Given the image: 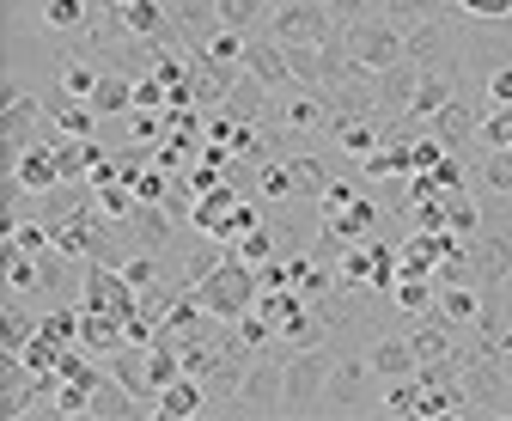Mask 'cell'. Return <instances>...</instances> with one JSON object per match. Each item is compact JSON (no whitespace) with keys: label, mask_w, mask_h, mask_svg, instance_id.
Here are the masks:
<instances>
[{"label":"cell","mask_w":512,"mask_h":421,"mask_svg":"<svg viewBox=\"0 0 512 421\" xmlns=\"http://www.w3.org/2000/svg\"><path fill=\"white\" fill-rule=\"evenodd\" d=\"M330 373H336V348H330V342L287 348V391H281V415H324Z\"/></svg>","instance_id":"cell-1"},{"label":"cell","mask_w":512,"mask_h":421,"mask_svg":"<svg viewBox=\"0 0 512 421\" xmlns=\"http://www.w3.org/2000/svg\"><path fill=\"white\" fill-rule=\"evenodd\" d=\"M196 299L208 306V318H226V324H232V318H244L256 299H263V275H256L244 257H232V251H226V257H220V269L196 281Z\"/></svg>","instance_id":"cell-2"},{"label":"cell","mask_w":512,"mask_h":421,"mask_svg":"<svg viewBox=\"0 0 512 421\" xmlns=\"http://www.w3.org/2000/svg\"><path fill=\"white\" fill-rule=\"evenodd\" d=\"M342 43H348V55L360 68H397V62H409V37H403V25L384 13V7H372V13H360V19H348L342 25Z\"/></svg>","instance_id":"cell-3"},{"label":"cell","mask_w":512,"mask_h":421,"mask_svg":"<svg viewBox=\"0 0 512 421\" xmlns=\"http://www.w3.org/2000/svg\"><path fill=\"white\" fill-rule=\"evenodd\" d=\"M281 391H287V354L263 348V354L244 367L238 397H232L220 415H281Z\"/></svg>","instance_id":"cell-4"},{"label":"cell","mask_w":512,"mask_h":421,"mask_svg":"<svg viewBox=\"0 0 512 421\" xmlns=\"http://www.w3.org/2000/svg\"><path fill=\"white\" fill-rule=\"evenodd\" d=\"M7 184H19L25 196H49V190L68 184V177H61V153H55V129L49 123H43L37 141H25L19 153H7Z\"/></svg>","instance_id":"cell-5"},{"label":"cell","mask_w":512,"mask_h":421,"mask_svg":"<svg viewBox=\"0 0 512 421\" xmlns=\"http://www.w3.org/2000/svg\"><path fill=\"white\" fill-rule=\"evenodd\" d=\"M269 37L275 43H330L342 37V19L330 13V0H281L269 13Z\"/></svg>","instance_id":"cell-6"},{"label":"cell","mask_w":512,"mask_h":421,"mask_svg":"<svg viewBox=\"0 0 512 421\" xmlns=\"http://www.w3.org/2000/svg\"><path fill=\"white\" fill-rule=\"evenodd\" d=\"M366 379H378L366 354H336V373H330L324 415H366V409H372V397H366Z\"/></svg>","instance_id":"cell-7"},{"label":"cell","mask_w":512,"mask_h":421,"mask_svg":"<svg viewBox=\"0 0 512 421\" xmlns=\"http://www.w3.org/2000/svg\"><path fill=\"white\" fill-rule=\"evenodd\" d=\"M330 147L342 153V159H372L378 147H384V123L378 116H366V110H336V123H330Z\"/></svg>","instance_id":"cell-8"},{"label":"cell","mask_w":512,"mask_h":421,"mask_svg":"<svg viewBox=\"0 0 512 421\" xmlns=\"http://www.w3.org/2000/svg\"><path fill=\"white\" fill-rule=\"evenodd\" d=\"M43 98L31 92V86H7V110H0V135H7V153H19L25 141H37L43 135Z\"/></svg>","instance_id":"cell-9"},{"label":"cell","mask_w":512,"mask_h":421,"mask_svg":"<svg viewBox=\"0 0 512 421\" xmlns=\"http://www.w3.org/2000/svg\"><path fill=\"white\" fill-rule=\"evenodd\" d=\"M238 68H244L250 80H263L269 92H293V86H299V80H293V68H287V49H281L275 37H250Z\"/></svg>","instance_id":"cell-10"},{"label":"cell","mask_w":512,"mask_h":421,"mask_svg":"<svg viewBox=\"0 0 512 421\" xmlns=\"http://www.w3.org/2000/svg\"><path fill=\"white\" fill-rule=\"evenodd\" d=\"M482 110H488V104H476L470 92H458L452 104H445V110L433 116V135H439L445 147H452V153H464V147L476 141V129H482Z\"/></svg>","instance_id":"cell-11"},{"label":"cell","mask_w":512,"mask_h":421,"mask_svg":"<svg viewBox=\"0 0 512 421\" xmlns=\"http://www.w3.org/2000/svg\"><path fill=\"white\" fill-rule=\"evenodd\" d=\"M366 360H372V373H378V379H409V373H421L409 330H384V336L366 348Z\"/></svg>","instance_id":"cell-12"},{"label":"cell","mask_w":512,"mask_h":421,"mask_svg":"<svg viewBox=\"0 0 512 421\" xmlns=\"http://www.w3.org/2000/svg\"><path fill=\"white\" fill-rule=\"evenodd\" d=\"M482 306H488V293H482L476 281H439V306H433V312L452 324V330H476Z\"/></svg>","instance_id":"cell-13"},{"label":"cell","mask_w":512,"mask_h":421,"mask_svg":"<svg viewBox=\"0 0 512 421\" xmlns=\"http://www.w3.org/2000/svg\"><path fill=\"white\" fill-rule=\"evenodd\" d=\"M208 403H214V397H208V385L183 373V379H171V385L159 391L153 415H159V421H196V415H208Z\"/></svg>","instance_id":"cell-14"},{"label":"cell","mask_w":512,"mask_h":421,"mask_svg":"<svg viewBox=\"0 0 512 421\" xmlns=\"http://www.w3.org/2000/svg\"><path fill=\"white\" fill-rule=\"evenodd\" d=\"M80 348H86V354H98V360H110L116 348H128L122 318H116V312H104V306H80Z\"/></svg>","instance_id":"cell-15"},{"label":"cell","mask_w":512,"mask_h":421,"mask_svg":"<svg viewBox=\"0 0 512 421\" xmlns=\"http://www.w3.org/2000/svg\"><path fill=\"white\" fill-rule=\"evenodd\" d=\"M324 226H330L336 238H348V245H360V238H372V232L384 226V202L360 190V202H354V208H342V214H324Z\"/></svg>","instance_id":"cell-16"},{"label":"cell","mask_w":512,"mask_h":421,"mask_svg":"<svg viewBox=\"0 0 512 421\" xmlns=\"http://www.w3.org/2000/svg\"><path fill=\"white\" fill-rule=\"evenodd\" d=\"M98 80H104V62H98V55L68 49V62H61V74H55V92H61V98H92Z\"/></svg>","instance_id":"cell-17"},{"label":"cell","mask_w":512,"mask_h":421,"mask_svg":"<svg viewBox=\"0 0 512 421\" xmlns=\"http://www.w3.org/2000/svg\"><path fill=\"white\" fill-rule=\"evenodd\" d=\"M415 80H421V62H415V55H409V62H397V68H384V74H378V110H384V116H409Z\"/></svg>","instance_id":"cell-18"},{"label":"cell","mask_w":512,"mask_h":421,"mask_svg":"<svg viewBox=\"0 0 512 421\" xmlns=\"http://www.w3.org/2000/svg\"><path fill=\"white\" fill-rule=\"evenodd\" d=\"M476 177H482V190H488L494 208H512V147H482Z\"/></svg>","instance_id":"cell-19"},{"label":"cell","mask_w":512,"mask_h":421,"mask_svg":"<svg viewBox=\"0 0 512 421\" xmlns=\"http://www.w3.org/2000/svg\"><path fill=\"white\" fill-rule=\"evenodd\" d=\"M7 251H25V257H49V220L43 214H7Z\"/></svg>","instance_id":"cell-20"},{"label":"cell","mask_w":512,"mask_h":421,"mask_svg":"<svg viewBox=\"0 0 512 421\" xmlns=\"http://www.w3.org/2000/svg\"><path fill=\"white\" fill-rule=\"evenodd\" d=\"M250 196H256V202H293V196H299V177H293V165H287V159H263V165H256V184H250Z\"/></svg>","instance_id":"cell-21"},{"label":"cell","mask_w":512,"mask_h":421,"mask_svg":"<svg viewBox=\"0 0 512 421\" xmlns=\"http://www.w3.org/2000/svg\"><path fill=\"white\" fill-rule=\"evenodd\" d=\"M391 299H397L403 318H427V312L439 306V281H433V275H397Z\"/></svg>","instance_id":"cell-22"},{"label":"cell","mask_w":512,"mask_h":421,"mask_svg":"<svg viewBox=\"0 0 512 421\" xmlns=\"http://www.w3.org/2000/svg\"><path fill=\"white\" fill-rule=\"evenodd\" d=\"M445 220H452L458 238H476V232L488 226V208H482V202L470 196V184H464V190H445Z\"/></svg>","instance_id":"cell-23"},{"label":"cell","mask_w":512,"mask_h":421,"mask_svg":"<svg viewBox=\"0 0 512 421\" xmlns=\"http://www.w3.org/2000/svg\"><path fill=\"white\" fill-rule=\"evenodd\" d=\"M37 19H43L49 37H80V31L92 25V19H86V0H43Z\"/></svg>","instance_id":"cell-24"},{"label":"cell","mask_w":512,"mask_h":421,"mask_svg":"<svg viewBox=\"0 0 512 421\" xmlns=\"http://www.w3.org/2000/svg\"><path fill=\"white\" fill-rule=\"evenodd\" d=\"M31 342H37V318L19 312V299H7V318H0V348H7V360H19Z\"/></svg>","instance_id":"cell-25"},{"label":"cell","mask_w":512,"mask_h":421,"mask_svg":"<svg viewBox=\"0 0 512 421\" xmlns=\"http://www.w3.org/2000/svg\"><path fill=\"white\" fill-rule=\"evenodd\" d=\"M92 104H98V116H135V80H128V74H104Z\"/></svg>","instance_id":"cell-26"},{"label":"cell","mask_w":512,"mask_h":421,"mask_svg":"<svg viewBox=\"0 0 512 421\" xmlns=\"http://www.w3.org/2000/svg\"><path fill=\"white\" fill-rule=\"evenodd\" d=\"M275 7H281V0H214L220 25H232V31H256V25H263Z\"/></svg>","instance_id":"cell-27"},{"label":"cell","mask_w":512,"mask_h":421,"mask_svg":"<svg viewBox=\"0 0 512 421\" xmlns=\"http://www.w3.org/2000/svg\"><path fill=\"white\" fill-rule=\"evenodd\" d=\"M37 287H49V281H43V257L7 251V299H25V293H37Z\"/></svg>","instance_id":"cell-28"},{"label":"cell","mask_w":512,"mask_h":421,"mask_svg":"<svg viewBox=\"0 0 512 421\" xmlns=\"http://www.w3.org/2000/svg\"><path fill=\"white\" fill-rule=\"evenodd\" d=\"M287 165H293V177H299V196L317 208V196L330 190V177H336V171H330L324 159H311V153H287Z\"/></svg>","instance_id":"cell-29"},{"label":"cell","mask_w":512,"mask_h":421,"mask_svg":"<svg viewBox=\"0 0 512 421\" xmlns=\"http://www.w3.org/2000/svg\"><path fill=\"white\" fill-rule=\"evenodd\" d=\"M37 336H49V342H61V348H74V342H80V306H55V312H43V318H37Z\"/></svg>","instance_id":"cell-30"},{"label":"cell","mask_w":512,"mask_h":421,"mask_svg":"<svg viewBox=\"0 0 512 421\" xmlns=\"http://www.w3.org/2000/svg\"><path fill=\"white\" fill-rule=\"evenodd\" d=\"M226 251H232V257H244L250 269H263V263L275 257V232H269V220H263V226H250L238 245H226Z\"/></svg>","instance_id":"cell-31"},{"label":"cell","mask_w":512,"mask_h":421,"mask_svg":"<svg viewBox=\"0 0 512 421\" xmlns=\"http://www.w3.org/2000/svg\"><path fill=\"white\" fill-rule=\"evenodd\" d=\"M476 141H482V147H512V104H488V110H482Z\"/></svg>","instance_id":"cell-32"},{"label":"cell","mask_w":512,"mask_h":421,"mask_svg":"<svg viewBox=\"0 0 512 421\" xmlns=\"http://www.w3.org/2000/svg\"><path fill=\"white\" fill-rule=\"evenodd\" d=\"M476 92H482V104H512V55L482 74V86H476Z\"/></svg>","instance_id":"cell-33"},{"label":"cell","mask_w":512,"mask_h":421,"mask_svg":"<svg viewBox=\"0 0 512 421\" xmlns=\"http://www.w3.org/2000/svg\"><path fill=\"white\" fill-rule=\"evenodd\" d=\"M360 202V184L354 177H330V190L317 196V214H342V208H354Z\"/></svg>","instance_id":"cell-34"},{"label":"cell","mask_w":512,"mask_h":421,"mask_svg":"<svg viewBox=\"0 0 512 421\" xmlns=\"http://www.w3.org/2000/svg\"><path fill=\"white\" fill-rule=\"evenodd\" d=\"M409 226H415V232H452V220H445V196L415 202V208H409Z\"/></svg>","instance_id":"cell-35"},{"label":"cell","mask_w":512,"mask_h":421,"mask_svg":"<svg viewBox=\"0 0 512 421\" xmlns=\"http://www.w3.org/2000/svg\"><path fill=\"white\" fill-rule=\"evenodd\" d=\"M445 153H452V147H445L439 135H415V141H409V165H415V171H433Z\"/></svg>","instance_id":"cell-36"},{"label":"cell","mask_w":512,"mask_h":421,"mask_svg":"<svg viewBox=\"0 0 512 421\" xmlns=\"http://www.w3.org/2000/svg\"><path fill=\"white\" fill-rule=\"evenodd\" d=\"M433 184H439V190H464V184H470V165H464V153H445V159L433 165Z\"/></svg>","instance_id":"cell-37"},{"label":"cell","mask_w":512,"mask_h":421,"mask_svg":"<svg viewBox=\"0 0 512 421\" xmlns=\"http://www.w3.org/2000/svg\"><path fill=\"white\" fill-rule=\"evenodd\" d=\"M165 104H171V86L159 74H141L135 80V110H165Z\"/></svg>","instance_id":"cell-38"},{"label":"cell","mask_w":512,"mask_h":421,"mask_svg":"<svg viewBox=\"0 0 512 421\" xmlns=\"http://www.w3.org/2000/svg\"><path fill=\"white\" fill-rule=\"evenodd\" d=\"M439 7H458V0H439Z\"/></svg>","instance_id":"cell-39"},{"label":"cell","mask_w":512,"mask_h":421,"mask_svg":"<svg viewBox=\"0 0 512 421\" xmlns=\"http://www.w3.org/2000/svg\"><path fill=\"white\" fill-rule=\"evenodd\" d=\"M110 7H128V0H110Z\"/></svg>","instance_id":"cell-40"}]
</instances>
